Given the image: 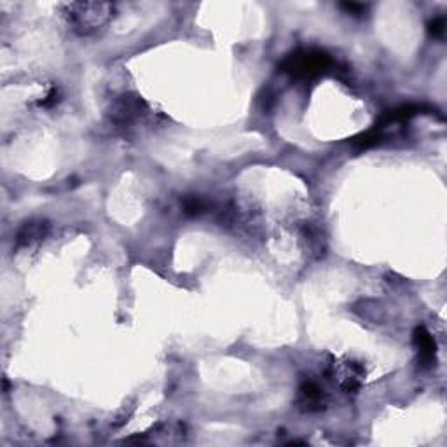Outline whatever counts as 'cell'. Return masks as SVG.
<instances>
[{"label": "cell", "mask_w": 447, "mask_h": 447, "mask_svg": "<svg viewBox=\"0 0 447 447\" xmlns=\"http://www.w3.org/2000/svg\"><path fill=\"white\" fill-rule=\"evenodd\" d=\"M65 16L70 21L75 30L88 34L96 30L101 25L107 23L111 16V6L108 4L84 2V4H65Z\"/></svg>", "instance_id": "1"}, {"label": "cell", "mask_w": 447, "mask_h": 447, "mask_svg": "<svg viewBox=\"0 0 447 447\" xmlns=\"http://www.w3.org/2000/svg\"><path fill=\"white\" fill-rule=\"evenodd\" d=\"M329 65V56L320 53V51H299V53L287 58L283 68L296 77H311V75L325 70Z\"/></svg>", "instance_id": "2"}, {"label": "cell", "mask_w": 447, "mask_h": 447, "mask_svg": "<svg viewBox=\"0 0 447 447\" xmlns=\"http://www.w3.org/2000/svg\"><path fill=\"white\" fill-rule=\"evenodd\" d=\"M334 376L344 391H357L365 379V370L353 360H337L332 363Z\"/></svg>", "instance_id": "3"}, {"label": "cell", "mask_w": 447, "mask_h": 447, "mask_svg": "<svg viewBox=\"0 0 447 447\" xmlns=\"http://www.w3.org/2000/svg\"><path fill=\"white\" fill-rule=\"evenodd\" d=\"M145 111H147V105L144 103V100L138 96H122L112 105L111 118L115 125H132L145 114Z\"/></svg>", "instance_id": "4"}, {"label": "cell", "mask_w": 447, "mask_h": 447, "mask_svg": "<svg viewBox=\"0 0 447 447\" xmlns=\"http://www.w3.org/2000/svg\"><path fill=\"white\" fill-rule=\"evenodd\" d=\"M299 403L304 410H320L325 403L323 390L313 381H308L299 390Z\"/></svg>", "instance_id": "5"}, {"label": "cell", "mask_w": 447, "mask_h": 447, "mask_svg": "<svg viewBox=\"0 0 447 447\" xmlns=\"http://www.w3.org/2000/svg\"><path fill=\"white\" fill-rule=\"evenodd\" d=\"M414 343H416L417 351H420V357L423 360L424 365L432 363L435 360V341L434 337L430 336L424 327H420L414 334Z\"/></svg>", "instance_id": "6"}, {"label": "cell", "mask_w": 447, "mask_h": 447, "mask_svg": "<svg viewBox=\"0 0 447 447\" xmlns=\"http://www.w3.org/2000/svg\"><path fill=\"white\" fill-rule=\"evenodd\" d=\"M42 236H44V225L27 224L23 229H21L20 234H18V241L23 243V245H27V243H32V241H35V239L42 238Z\"/></svg>", "instance_id": "7"}, {"label": "cell", "mask_w": 447, "mask_h": 447, "mask_svg": "<svg viewBox=\"0 0 447 447\" xmlns=\"http://www.w3.org/2000/svg\"><path fill=\"white\" fill-rule=\"evenodd\" d=\"M184 208H185V212L191 213V215H198V213H201L203 210H205V205H203L201 199L187 198L184 201Z\"/></svg>", "instance_id": "8"}, {"label": "cell", "mask_w": 447, "mask_h": 447, "mask_svg": "<svg viewBox=\"0 0 447 447\" xmlns=\"http://www.w3.org/2000/svg\"><path fill=\"white\" fill-rule=\"evenodd\" d=\"M432 28H434V34H442V30H444V20H437L434 25H432Z\"/></svg>", "instance_id": "9"}]
</instances>
